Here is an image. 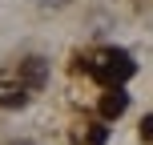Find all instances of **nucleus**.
I'll return each instance as SVG.
<instances>
[{
    "instance_id": "nucleus-1",
    "label": "nucleus",
    "mask_w": 153,
    "mask_h": 145,
    "mask_svg": "<svg viewBox=\"0 0 153 145\" xmlns=\"http://www.w3.org/2000/svg\"><path fill=\"white\" fill-rule=\"evenodd\" d=\"M89 73L97 77L105 89H121V85L137 73V65H133V57L125 53V48H109V53L97 57V65H89Z\"/></svg>"
},
{
    "instance_id": "nucleus-2",
    "label": "nucleus",
    "mask_w": 153,
    "mask_h": 145,
    "mask_svg": "<svg viewBox=\"0 0 153 145\" xmlns=\"http://www.w3.org/2000/svg\"><path fill=\"white\" fill-rule=\"evenodd\" d=\"M20 85H24L28 93H36V89L48 85V61H45V57H28V61H20Z\"/></svg>"
},
{
    "instance_id": "nucleus-3",
    "label": "nucleus",
    "mask_w": 153,
    "mask_h": 145,
    "mask_svg": "<svg viewBox=\"0 0 153 145\" xmlns=\"http://www.w3.org/2000/svg\"><path fill=\"white\" fill-rule=\"evenodd\" d=\"M125 109H129L125 89H105V97H101V117H105V121H113V117H121Z\"/></svg>"
},
{
    "instance_id": "nucleus-4",
    "label": "nucleus",
    "mask_w": 153,
    "mask_h": 145,
    "mask_svg": "<svg viewBox=\"0 0 153 145\" xmlns=\"http://www.w3.org/2000/svg\"><path fill=\"white\" fill-rule=\"evenodd\" d=\"M24 101H28V89H24V85H16V89H12V85H0V105H4V109H20L24 105Z\"/></svg>"
},
{
    "instance_id": "nucleus-5",
    "label": "nucleus",
    "mask_w": 153,
    "mask_h": 145,
    "mask_svg": "<svg viewBox=\"0 0 153 145\" xmlns=\"http://www.w3.org/2000/svg\"><path fill=\"white\" fill-rule=\"evenodd\" d=\"M141 141H153V113L141 117Z\"/></svg>"
},
{
    "instance_id": "nucleus-6",
    "label": "nucleus",
    "mask_w": 153,
    "mask_h": 145,
    "mask_svg": "<svg viewBox=\"0 0 153 145\" xmlns=\"http://www.w3.org/2000/svg\"><path fill=\"white\" fill-rule=\"evenodd\" d=\"M36 4H40V8H69L73 0H36Z\"/></svg>"
},
{
    "instance_id": "nucleus-7",
    "label": "nucleus",
    "mask_w": 153,
    "mask_h": 145,
    "mask_svg": "<svg viewBox=\"0 0 153 145\" xmlns=\"http://www.w3.org/2000/svg\"><path fill=\"white\" fill-rule=\"evenodd\" d=\"M12 145H28V141H12Z\"/></svg>"
}]
</instances>
